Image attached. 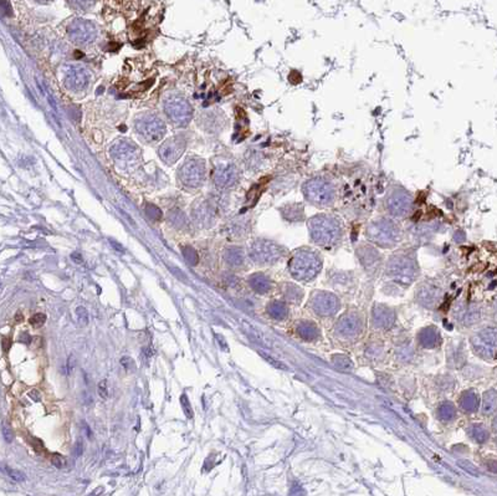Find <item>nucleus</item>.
Returning a JSON list of instances; mask_svg holds the SVG:
<instances>
[{
    "mask_svg": "<svg viewBox=\"0 0 497 496\" xmlns=\"http://www.w3.org/2000/svg\"><path fill=\"white\" fill-rule=\"evenodd\" d=\"M357 254L359 256V260L362 261V264L366 267H372L379 260L378 251L374 248L369 247V245H362V247H359L358 250H357Z\"/></svg>",
    "mask_w": 497,
    "mask_h": 496,
    "instance_id": "obj_21",
    "label": "nucleus"
},
{
    "mask_svg": "<svg viewBox=\"0 0 497 496\" xmlns=\"http://www.w3.org/2000/svg\"><path fill=\"white\" fill-rule=\"evenodd\" d=\"M419 342L425 348H434L439 343V332L435 327H425L419 333Z\"/></svg>",
    "mask_w": 497,
    "mask_h": 496,
    "instance_id": "obj_22",
    "label": "nucleus"
},
{
    "mask_svg": "<svg viewBox=\"0 0 497 496\" xmlns=\"http://www.w3.org/2000/svg\"><path fill=\"white\" fill-rule=\"evenodd\" d=\"M387 272L398 283L410 284L418 275L417 261L409 252H398L389 260Z\"/></svg>",
    "mask_w": 497,
    "mask_h": 496,
    "instance_id": "obj_6",
    "label": "nucleus"
},
{
    "mask_svg": "<svg viewBox=\"0 0 497 496\" xmlns=\"http://www.w3.org/2000/svg\"><path fill=\"white\" fill-rule=\"evenodd\" d=\"M496 443H497V441H496Z\"/></svg>",
    "mask_w": 497,
    "mask_h": 496,
    "instance_id": "obj_59",
    "label": "nucleus"
},
{
    "mask_svg": "<svg viewBox=\"0 0 497 496\" xmlns=\"http://www.w3.org/2000/svg\"><path fill=\"white\" fill-rule=\"evenodd\" d=\"M302 291L301 288L297 287L295 285H290V284H286L285 285V288H283V296L286 297L287 300L294 302H298L301 299H302Z\"/></svg>",
    "mask_w": 497,
    "mask_h": 496,
    "instance_id": "obj_33",
    "label": "nucleus"
},
{
    "mask_svg": "<svg viewBox=\"0 0 497 496\" xmlns=\"http://www.w3.org/2000/svg\"><path fill=\"white\" fill-rule=\"evenodd\" d=\"M242 327H244L245 332L249 335V337H250L253 341H256V342L261 341V340H260V332H258V331L254 327L253 324H249V322H246V321H242Z\"/></svg>",
    "mask_w": 497,
    "mask_h": 496,
    "instance_id": "obj_39",
    "label": "nucleus"
},
{
    "mask_svg": "<svg viewBox=\"0 0 497 496\" xmlns=\"http://www.w3.org/2000/svg\"><path fill=\"white\" fill-rule=\"evenodd\" d=\"M164 112L172 123L178 127H186L192 121L193 107L181 95H167L163 101Z\"/></svg>",
    "mask_w": 497,
    "mask_h": 496,
    "instance_id": "obj_8",
    "label": "nucleus"
},
{
    "mask_svg": "<svg viewBox=\"0 0 497 496\" xmlns=\"http://www.w3.org/2000/svg\"><path fill=\"white\" fill-rule=\"evenodd\" d=\"M495 316L497 317V300L496 302H495Z\"/></svg>",
    "mask_w": 497,
    "mask_h": 496,
    "instance_id": "obj_58",
    "label": "nucleus"
},
{
    "mask_svg": "<svg viewBox=\"0 0 497 496\" xmlns=\"http://www.w3.org/2000/svg\"><path fill=\"white\" fill-rule=\"evenodd\" d=\"M309 231L314 244L330 248L341 240L342 224L336 216L317 214L309 220Z\"/></svg>",
    "mask_w": 497,
    "mask_h": 496,
    "instance_id": "obj_1",
    "label": "nucleus"
},
{
    "mask_svg": "<svg viewBox=\"0 0 497 496\" xmlns=\"http://www.w3.org/2000/svg\"><path fill=\"white\" fill-rule=\"evenodd\" d=\"M71 259H73V260L75 261L76 264H81V263H82V261H84V260H82V256H81L80 254H78V252H74L73 255H71Z\"/></svg>",
    "mask_w": 497,
    "mask_h": 496,
    "instance_id": "obj_53",
    "label": "nucleus"
},
{
    "mask_svg": "<svg viewBox=\"0 0 497 496\" xmlns=\"http://www.w3.org/2000/svg\"><path fill=\"white\" fill-rule=\"evenodd\" d=\"M134 128L142 138L147 142H158L166 134V123L154 114L139 116L134 122Z\"/></svg>",
    "mask_w": 497,
    "mask_h": 496,
    "instance_id": "obj_9",
    "label": "nucleus"
},
{
    "mask_svg": "<svg viewBox=\"0 0 497 496\" xmlns=\"http://www.w3.org/2000/svg\"><path fill=\"white\" fill-rule=\"evenodd\" d=\"M260 353H261L262 357H264L265 360H266L267 362H269V363H271L272 366L275 367V368H278V369H287V367L285 366V364H283L282 362H280V361L275 360V358H274V357H271V356L266 355V353H264V352H260Z\"/></svg>",
    "mask_w": 497,
    "mask_h": 496,
    "instance_id": "obj_45",
    "label": "nucleus"
},
{
    "mask_svg": "<svg viewBox=\"0 0 497 496\" xmlns=\"http://www.w3.org/2000/svg\"><path fill=\"white\" fill-rule=\"evenodd\" d=\"M332 362L337 368L343 372H350L353 369V362L345 355H334L332 357Z\"/></svg>",
    "mask_w": 497,
    "mask_h": 496,
    "instance_id": "obj_32",
    "label": "nucleus"
},
{
    "mask_svg": "<svg viewBox=\"0 0 497 496\" xmlns=\"http://www.w3.org/2000/svg\"><path fill=\"white\" fill-rule=\"evenodd\" d=\"M440 297H442V290L436 286L430 285V284L423 285L418 291V300L422 305L426 306V307L435 306L439 302Z\"/></svg>",
    "mask_w": 497,
    "mask_h": 496,
    "instance_id": "obj_20",
    "label": "nucleus"
},
{
    "mask_svg": "<svg viewBox=\"0 0 497 496\" xmlns=\"http://www.w3.org/2000/svg\"><path fill=\"white\" fill-rule=\"evenodd\" d=\"M51 461H53V464L57 469H64V468H66V465H67L66 459H65V458L60 454H54L53 458H51Z\"/></svg>",
    "mask_w": 497,
    "mask_h": 496,
    "instance_id": "obj_44",
    "label": "nucleus"
},
{
    "mask_svg": "<svg viewBox=\"0 0 497 496\" xmlns=\"http://www.w3.org/2000/svg\"><path fill=\"white\" fill-rule=\"evenodd\" d=\"M413 195L403 186L394 184L390 186L384 198V205L389 214L394 218L403 219L410 214L413 209Z\"/></svg>",
    "mask_w": 497,
    "mask_h": 496,
    "instance_id": "obj_5",
    "label": "nucleus"
},
{
    "mask_svg": "<svg viewBox=\"0 0 497 496\" xmlns=\"http://www.w3.org/2000/svg\"><path fill=\"white\" fill-rule=\"evenodd\" d=\"M456 409L451 403H442L439 407V417L442 420H451L455 418Z\"/></svg>",
    "mask_w": 497,
    "mask_h": 496,
    "instance_id": "obj_34",
    "label": "nucleus"
},
{
    "mask_svg": "<svg viewBox=\"0 0 497 496\" xmlns=\"http://www.w3.org/2000/svg\"><path fill=\"white\" fill-rule=\"evenodd\" d=\"M45 321H46V316H45L44 313H35L30 319V324L33 327L39 328L45 324Z\"/></svg>",
    "mask_w": 497,
    "mask_h": 496,
    "instance_id": "obj_42",
    "label": "nucleus"
},
{
    "mask_svg": "<svg viewBox=\"0 0 497 496\" xmlns=\"http://www.w3.org/2000/svg\"><path fill=\"white\" fill-rule=\"evenodd\" d=\"M470 434L472 439L479 444L486 443L490 438V433L487 428L482 424H474L470 428Z\"/></svg>",
    "mask_w": 497,
    "mask_h": 496,
    "instance_id": "obj_31",
    "label": "nucleus"
},
{
    "mask_svg": "<svg viewBox=\"0 0 497 496\" xmlns=\"http://www.w3.org/2000/svg\"><path fill=\"white\" fill-rule=\"evenodd\" d=\"M487 465H489L490 470L495 471V473H497V463H496V461H490V463L487 464Z\"/></svg>",
    "mask_w": 497,
    "mask_h": 496,
    "instance_id": "obj_55",
    "label": "nucleus"
},
{
    "mask_svg": "<svg viewBox=\"0 0 497 496\" xmlns=\"http://www.w3.org/2000/svg\"><path fill=\"white\" fill-rule=\"evenodd\" d=\"M282 216L289 222H300L303 219L305 211H303L302 204L295 203V204H287L281 209Z\"/></svg>",
    "mask_w": 497,
    "mask_h": 496,
    "instance_id": "obj_23",
    "label": "nucleus"
},
{
    "mask_svg": "<svg viewBox=\"0 0 497 496\" xmlns=\"http://www.w3.org/2000/svg\"><path fill=\"white\" fill-rule=\"evenodd\" d=\"M312 308L319 316H333L339 310V300L328 291H318L312 297Z\"/></svg>",
    "mask_w": 497,
    "mask_h": 496,
    "instance_id": "obj_16",
    "label": "nucleus"
},
{
    "mask_svg": "<svg viewBox=\"0 0 497 496\" xmlns=\"http://www.w3.org/2000/svg\"><path fill=\"white\" fill-rule=\"evenodd\" d=\"M267 313L272 319L275 320H283L287 317V313H289V308H287L286 304L282 301H272L269 306H267Z\"/></svg>",
    "mask_w": 497,
    "mask_h": 496,
    "instance_id": "obj_28",
    "label": "nucleus"
},
{
    "mask_svg": "<svg viewBox=\"0 0 497 496\" xmlns=\"http://www.w3.org/2000/svg\"><path fill=\"white\" fill-rule=\"evenodd\" d=\"M10 346H11V342L9 341L8 338L4 337L3 338V348H4V351H5V352H6V351H8L9 348H10Z\"/></svg>",
    "mask_w": 497,
    "mask_h": 496,
    "instance_id": "obj_54",
    "label": "nucleus"
},
{
    "mask_svg": "<svg viewBox=\"0 0 497 496\" xmlns=\"http://www.w3.org/2000/svg\"><path fill=\"white\" fill-rule=\"evenodd\" d=\"M69 5L75 10L86 11L94 5L96 0H67Z\"/></svg>",
    "mask_w": 497,
    "mask_h": 496,
    "instance_id": "obj_35",
    "label": "nucleus"
},
{
    "mask_svg": "<svg viewBox=\"0 0 497 496\" xmlns=\"http://www.w3.org/2000/svg\"><path fill=\"white\" fill-rule=\"evenodd\" d=\"M362 320L359 315L353 312L346 313L342 316L336 324V330L342 337L353 338L362 332Z\"/></svg>",
    "mask_w": 497,
    "mask_h": 496,
    "instance_id": "obj_18",
    "label": "nucleus"
},
{
    "mask_svg": "<svg viewBox=\"0 0 497 496\" xmlns=\"http://www.w3.org/2000/svg\"><path fill=\"white\" fill-rule=\"evenodd\" d=\"M249 284L254 288V291L258 294H266L271 288V283L265 275L262 274H254L249 279Z\"/></svg>",
    "mask_w": 497,
    "mask_h": 496,
    "instance_id": "obj_26",
    "label": "nucleus"
},
{
    "mask_svg": "<svg viewBox=\"0 0 497 496\" xmlns=\"http://www.w3.org/2000/svg\"><path fill=\"white\" fill-rule=\"evenodd\" d=\"M460 407L465 412H476L479 408V397L475 392L467 391L460 398Z\"/></svg>",
    "mask_w": 497,
    "mask_h": 496,
    "instance_id": "obj_27",
    "label": "nucleus"
},
{
    "mask_svg": "<svg viewBox=\"0 0 497 496\" xmlns=\"http://www.w3.org/2000/svg\"><path fill=\"white\" fill-rule=\"evenodd\" d=\"M3 470H4V473H5V474L8 475V477H10L11 480H13V481L22 482V481H25V480H26L25 474H24L22 471L17 470V469H11V468H9V466H6V465H4Z\"/></svg>",
    "mask_w": 497,
    "mask_h": 496,
    "instance_id": "obj_37",
    "label": "nucleus"
},
{
    "mask_svg": "<svg viewBox=\"0 0 497 496\" xmlns=\"http://www.w3.org/2000/svg\"><path fill=\"white\" fill-rule=\"evenodd\" d=\"M492 428H494V432L497 433V416L495 417L494 420H492Z\"/></svg>",
    "mask_w": 497,
    "mask_h": 496,
    "instance_id": "obj_56",
    "label": "nucleus"
},
{
    "mask_svg": "<svg viewBox=\"0 0 497 496\" xmlns=\"http://www.w3.org/2000/svg\"><path fill=\"white\" fill-rule=\"evenodd\" d=\"M181 404H182V408H183L184 414L186 416V418L193 419L194 414H193L192 404H190V402H189V398L186 397V394H182L181 396Z\"/></svg>",
    "mask_w": 497,
    "mask_h": 496,
    "instance_id": "obj_40",
    "label": "nucleus"
},
{
    "mask_svg": "<svg viewBox=\"0 0 497 496\" xmlns=\"http://www.w3.org/2000/svg\"><path fill=\"white\" fill-rule=\"evenodd\" d=\"M75 450H76V455H77V457H80V455L82 454V452H84V449H82V441L77 440V443H76V445H75Z\"/></svg>",
    "mask_w": 497,
    "mask_h": 496,
    "instance_id": "obj_52",
    "label": "nucleus"
},
{
    "mask_svg": "<svg viewBox=\"0 0 497 496\" xmlns=\"http://www.w3.org/2000/svg\"><path fill=\"white\" fill-rule=\"evenodd\" d=\"M297 333L305 341H313L319 336L318 327L311 321H302L297 326Z\"/></svg>",
    "mask_w": 497,
    "mask_h": 496,
    "instance_id": "obj_24",
    "label": "nucleus"
},
{
    "mask_svg": "<svg viewBox=\"0 0 497 496\" xmlns=\"http://www.w3.org/2000/svg\"><path fill=\"white\" fill-rule=\"evenodd\" d=\"M82 425H84V428H82V429H84V432L86 433L87 438H89V439H93V434H92V430L90 429L89 425L86 424V421H82Z\"/></svg>",
    "mask_w": 497,
    "mask_h": 496,
    "instance_id": "obj_51",
    "label": "nucleus"
},
{
    "mask_svg": "<svg viewBox=\"0 0 497 496\" xmlns=\"http://www.w3.org/2000/svg\"><path fill=\"white\" fill-rule=\"evenodd\" d=\"M76 313H77L78 320H80L81 322H84V324H87V322H89V312H87V310L84 306H78V307L76 308Z\"/></svg>",
    "mask_w": 497,
    "mask_h": 496,
    "instance_id": "obj_47",
    "label": "nucleus"
},
{
    "mask_svg": "<svg viewBox=\"0 0 497 496\" xmlns=\"http://www.w3.org/2000/svg\"><path fill=\"white\" fill-rule=\"evenodd\" d=\"M225 260L231 266H240L244 263V252L240 248H229L225 251Z\"/></svg>",
    "mask_w": 497,
    "mask_h": 496,
    "instance_id": "obj_30",
    "label": "nucleus"
},
{
    "mask_svg": "<svg viewBox=\"0 0 497 496\" xmlns=\"http://www.w3.org/2000/svg\"><path fill=\"white\" fill-rule=\"evenodd\" d=\"M186 147V141L183 136H174L164 142L159 148L162 161L167 164H173L178 161Z\"/></svg>",
    "mask_w": 497,
    "mask_h": 496,
    "instance_id": "obj_17",
    "label": "nucleus"
},
{
    "mask_svg": "<svg viewBox=\"0 0 497 496\" xmlns=\"http://www.w3.org/2000/svg\"><path fill=\"white\" fill-rule=\"evenodd\" d=\"M322 269V260L314 250L301 248L295 250L289 261L290 274L300 281H310Z\"/></svg>",
    "mask_w": 497,
    "mask_h": 496,
    "instance_id": "obj_3",
    "label": "nucleus"
},
{
    "mask_svg": "<svg viewBox=\"0 0 497 496\" xmlns=\"http://www.w3.org/2000/svg\"><path fill=\"white\" fill-rule=\"evenodd\" d=\"M182 252H183L184 259H185L186 263H188L189 265L195 266L199 263V255H198V252L195 251V249H193V248L190 247L183 248Z\"/></svg>",
    "mask_w": 497,
    "mask_h": 496,
    "instance_id": "obj_36",
    "label": "nucleus"
},
{
    "mask_svg": "<svg viewBox=\"0 0 497 496\" xmlns=\"http://www.w3.org/2000/svg\"><path fill=\"white\" fill-rule=\"evenodd\" d=\"M458 465L460 466L462 470H465L466 473H469L470 475H472V477H480V470H479V468H476V466L472 463H470L469 460L461 459V460L458 461Z\"/></svg>",
    "mask_w": 497,
    "mask_h": 496,
    "instance_id": "obj_38",
    "label": "nucleus"
},
{
    "mask_svg": "<svg viewBox=\"0 0 497 496\" xmlns=\"http://www.w3.org/2000/svg\"><path fill=\"white\" fill-rule=\"evenodd\" d=\"M110 154L117 167L123 171H132L136 168L141 159V151L137 144L129 139H117L110 148Z\"/></svg>",
    "mask_w": 497,
    "mask_h": 496,
    "instance_id": "obj_7",
    "label": "nucleus"
},
{
    "mask_svg": "<svg viewBox=\"0 0 497 496\" xmlns=\"http://www.w3.org/2000/svg\"><path fill=\"white\" fill-rule=\"evenodd\" d=\"M282 248L275 241L258 239L250 247V258L258 264H274L282 256Z\"/></svg>",
    "mask_w": 497,
    "mask_h": 496,
    "instance_id": "obj_11",
    "label": "nucleus"
},
{
    "mask_svg": "<svg viewBox=\"0 0 497 496\" xmlns=\"http://www.w3.org/2000/svg\"><path fill=\"white\" fill-rule=\"evenodd\" d=\"M67 35L70 40L77 45L92 44L97 39L98 30L93 22L85 19H74L67 26Z\"/></svg>",
    "mask_w": 497,
    "mask_h": 496,
    "instance_id": "obj_12",
    "label": "nucleus"
},
{
    "mask_svg": "<svg viewBox=\"0 0 497 496\" xmlns=\"http://www.w3.org/2000/svg\"><path fill=\"white\" fill-rule=\"evenodd\" d=\"M474 352L481 358L492 360L497 356V330L486 327L476 333L471 340Z\"/></svg>",
    "mask_w": 497,
    "mask_h": 496,
    "instance_id": "obj_10",
    "label": "nucleus"
},
{
    "mask_svg": "<svg viewBox=\"0 0 497 496\" xmlns=\"http://www.w3.org/2000/svg\"><path fill=\"white\" fill-rule=\"evenodd\" d=\"M182 183L190 188L202 187L205 180V163L203 159L190 158L182 166L179 171Z\"/></svg>",
    "mask_w": 497,
    "mask_h": 496,
    "instance_id": "obj_13",
    "label": "nucleus"
},
{
    "mask_svg": "<svg viewBox=\"0 0 497 496\" xmlns=\"http://www.w3.org/2000/svg\"><path fill=\"white\" fill-rule=\"evenodd\" d=\"M213 180L218 188L225 189L234 187L239 180V169L233 162L221 161L214 167Z\"/></svg>",
    "mask_w": 497,
    "mask_h": 496,
    "instance_id": "obj_14",
    "label": "nucleus"
},
{
    "mask_svg": "<svg viewBox=\"0 0 497 496\" xmlns=\"http://www.w3.org/2000/svg\"><path fill=\"white\" fill-rule=\"evenodd\" d=\"M98 396L106 401L109 398V384H107V380H102L100 383H98Z\"/></svg>",
    "mask_w": 497,
    "mask_h": 496,
    "instance_id": "obj_43",
    "label": "nucleus"
},
{
    "mask_svg": "<svg viewBox=\"0 0 497 496\" xmlns=\"http://www.w3.org/2000/svg\"><path fill=\"white\" fill-rule=\"evenodd\" d=\"M367 238L381 248H393L402 239V230L393 219L378 218L370 222L366 229Z\"/></svg>",
    "mask_w": 497,
    "mask_h": 496,
    "instance_id": "obj_4",
    "label": "nucleus"
},
{
    "mask_svg": "<svg viewBox=\"0 0 497 496\" xmlns=\"http://www.w3.org/2000/svg\"><path fill=\"white\" fill-rule=\"evenodd\" d=\"M110 244L112 245V248H113L116 251H120V252H125V248L122 247V245L120 244V243H117L116 240H113V239H110Z\"/></svg>",
    "mask_w": 497,
    "mask_h": 496,
    "instance_id": "obj_50",
    "label": "nucleus"
},
{
    "mask_svg": "<svg viewBox=\"0 0 497 496\" xmlns=\"http://www.w3.org/2000/svg\"><path fill=\"white\" fill-rule=\"evenodd\" d=\"M34 1H37V3H39V4H49V3H51L53 0H34Z\"/></svg>",
    "mask_w": 497,
    "mask_h": 496,
    "instance_id": "obj_57",
    "label": "nucleus"
},
{
    "mask_svg": "<svg viewBox=\"0 0 497 496\" xmlns=\"http://www.w3.org/2000/svg\"><path fill=\"white\" fill-rule=\"evenodd\" d=\"M1 433H3V437L5 439V441L10 443L14 439V433L10 429V427H8L6 424H3V429H1Z\"/></svg>",
    "mask_w": 497,
    "mask_h": 496,
    "instance_id": "obj_48",
    "label": "nucleus"
},
{
    "mask_svg": "<svg viewBox=\"0 0 497 496\" xmlns=\"http://www.w3.org/2000/svg\"><path fill=\"white\" fill-rule=\"evenodd\" d=\"M373 322L377 327L388 330L393 326L395 320V313L392 308L383 305H377L373 308Z\"/></svg>",
    "mask_w": 497,
    "mask_h": 496,
    "instance_id": "obj_19",
    "label": "nucleus"
},
{
    "mask_svg": "<svg viewBox=\"0 0 497 496\" xmlns=\"http://www.w3.org/2000/svg\"><path fill=\"white\" fill-rule=\"evenodd\" d=\"M90 78H91V75L89 70L85 69L84 66L70 65L65 71V86L74 92L84 91L89 86Z\"/></svg>",
    "mask_w": 497,
    "mask_h": 496,
    "instance_id": "obj_15",
    "label": "nucleus"
},
{
    "mask_svg": "<svg viewBox=\"0 0 497 496\" xmlns=\"http://www.w3.org/2000/svg\"><path fill=\"white\" fill-rule=\"evenodd\" d=\"M481 410L483 414L490 416L494 412L497 410V391L495 389H489L483 393L482 396V404H481Z\"/></svg>",
    "mask_w": 497,
    "mask_h": 496,
    "instance_id": "obj_25",
    "label": "nucleus"
},
{
    "mask_svg": "<svg viewBox=\"0 0 497 496\" xmlns=\"http://www.w3.org/2000/svg\"><path fill=\"white\" fill-rule=\"evenodd\" d=\"M146 213L152 220H159L162 218V210L153 204H148L146 207Z\"/></svg>",
    "mask_w": 497,
    "mask_h": 496,
    "instance_id": "obj_41",
    "label": "nucleus"
},
{
    "mask_svg": "<svg viewBox=\"0 0 497 496\" xmlns=\"http://www.w3.org/2000/svg\"><path fill=\"white\" fill-rule=\"evenodd\" d=\"M481 319V308L478 305H470L462 311L461 321L465 324H474Z\"/></svg>",
    "mask_w": 497,
    "mask_h": 496,
    "instance_id": "obj_29",
    "label": "nucleus"
},
{
    "mask_svg": "<svg viewBox=\"0 0 497 496\" xmlns=\"http://www.w3.org/2000/svg\"><path fill=\"white\" fill-rule=\"evenodd\" d=\"M215 337H217V341H218V343H219L220 348H221L222 351H228L229 346H228V343H226L225 338L222 337L221 335H215Z\"/></svg>",
    "mask_w": 497,
    "mask_h": 496,
    "instance_id": "obj_49",
    "label": "nucleus"
},
{
    "mask_svg": "<svg viewBox=\"0 0 497 496\" xmlns=\"http://www.w3.org/2000/svg\"><path fill=\"white\" fill-rule=\"evenodd\" d=\"M120 362L126 371H129V369H131V371H133V369L136 368V363H134V361L132 360L131 357H122L121 358Z\"/></svg>",
    "mask_w": 497,
    "mask_h": 496,
    "instance_id": "obj_46",
    "label": "nucleus"
},
{
    "mask_svg": "<svg viewBox=\"0 0 497 496\" xmlns=\"http://www.w3.org/2000/svg\"><path fill=\"white\" fill-rule=\"evenodd\" d=\"M302 194L306 202L319 208H327L337 198V186L331 178L314 175L302 184Z\"/></svg>",
    "mask_w": 497,
    "mask_h": 496,
    "instance_id": "obj_2",
    "label": "nucleus"
}]
</instances>
